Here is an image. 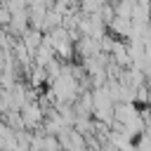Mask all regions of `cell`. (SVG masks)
Instances as JSON below:
<instances>
[{"instance_id":"obj_1","label":"cell","mask_w":151,"mask_h":151,"mask_svg":"<svg viewBox=\"0 0 151 151\" xmlns=\"http://www.w3.org/2000/svg\"><path fill=\"white\" fill-rule=\"evenodd\" d=\"M113 116H116V123L130 125L134 118H139V106H137V104H116Z\"/></svg>"},{"instance_id":"obj_2","label":"cell","mask_w":151,"mask_h":151,"mask_svg":"<svg viewBox=\"0 0 151 151\" xmlns=\"http://www.w3.org/2000/svg\"><path fill=\"white\" fill-rule=\"evenodd\" d=\"M109 31H111L116 38H130V35H132V31H134V24H132V19L116 17V19L109 24Z\"/></svg>"},{"instance_id":"obj_3","label":"cell","mask_w":151,"mask_h":151,"mask_svg":"<svg viewBox=\"0 0 151 151\" xmlns=\"http://www.w3.org/2000/svg\"><path fill=\"white\" fill-rule=\"evenodd\" d=\"M21 42L28 47V52H31V54H35V52H38V47L45 42V33H42V31H35V28H28V31L21 35Z\"/></svg>"},{"instance_id":"obj_4","label":"cell","mask_w":151,"mask_h":151,"mask_svg":"<svg viewBox=\"0 0 151 151\" xmlns=\"http://www.w3.org/2000/svg\"><path fill=\"white\" fill-rule=\"evenodd\" d=\"M26 83H28L33 90H40L42 85H47V71H45L42 66H33L31 73L26 76Z\"/></svg>"},{"instance_id":"obj_5","label":"cell","mask_w":151,"mask_h":151,"mask_svg":"<svg viewBox=\"0 0 151 151\" xmlns=\"http://www.w3.org/2000/svg\"><path fill=\"white\" fill-rule=\"evenodd\" d=\"M116 42H118V40H116V35H113V33H106V35L99 40V50H101L104 54H113Z\"/></svg>"},{"instance_id":"obj_6","label":"cell","mask_w":151,"mask_h":151,"mask_svg":"<svg viewBox=\"0 0 151 151\" xmlns=\"http://www.w3.org/2000/svg\"><path fill=\"white\" fill-rule=\"evenodd\" d=\"M42 151H64V149H61V144H59V139L54 134H47L42 139Z\"/></svg>"}]
</instances>
